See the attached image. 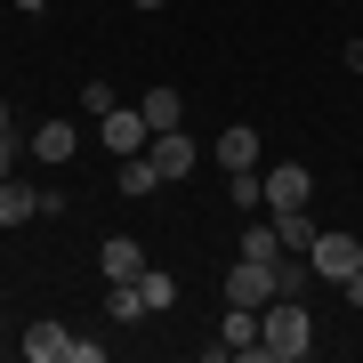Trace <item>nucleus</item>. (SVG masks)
Wrapping results in <instances>:
<instances>
[{
    "instance_id": "f257e3e1",
    "label": "nucleus",
    "mask_w": 363,
    "mask_h": 363,
    "mask_svg": "<svg viewBox=\"0 0 363 363\" xmlns=\"http://www.w3.org/2000/svg\"><path fill=\"white\" fill-rule=\"evenodd\" d=\"M315 355V315L298 307V298H267L259 307V347L250 363H307Z\"/></svg>"
},
{
    "instance_id": "f03ea898",
    "label": "nucleus",
    "mask_w": 363,
    "mask_h": 363,
    "mask_svg": "<svg viewBox=\"0 0 363 363\" xmlns=\"http://www.w3.org/2000/svg\"><path fill=\"white\" fill-rule=\"evenodd\" d=\"M363 267V234H315V242H307V274H323V283H347V274Z\"/></svg>"
},
{
    "instance_id": "7ed1b4c3",
    "label": "nucleus",
    "mask_w": 363,
    "mask_h": 363,
    "mask_svg": "<svg viewBox=\"0 0 363 363\" xmlns=\"http://www.w3.org/2000/svg\"><path fill=\"white\" fill-rule=\"evenodd\" d=\"M145 162L162 169V186H178V178H194V162H202V145L186 138V130H154V145H145Z\"/></svg>"
},
{
    "instance_id": "20e7f679",
    "label": "nucleus",
    "mask_w": 363,
    "mask_h": 363,
    "mask_svg": "<svg viewBox=\"0 0 363 363\" xmlns=\"http://www.w3.org/2000/svg\"><path fill=\"white\" fill-rule=\"evenodd\" d=\"M259 154H267V138L250 130V121H226V130L210 138V162L218 169H259Z\"/></svg>"
},
{
    "instance_id": "39448f33",
    "label": "nucleus",
    "mask_w": 363,
    "mask_h": 363,
    "mask_svg": "<svg viewBox=\"0 0 363 363\" xmlns=\"http://www.w3.org/2000/svg\"><path fill=\"white\" fill-rule=\"evenodd\" d=\"M259 178H267V210H307V194H315L307 162H274V169H259Z\"/></svg>"
},
{
    "instance_id": "423d86ee",
    "label": "nucleus",
    "mask_w": 363,
    "mask_h": 363,
    "mask_svg": "<svg viewBox=\"0 0 363 363\" xmlns=\"http://www.w3.org/2000/svg\"><path fill=\"white\" fill-rule=\"evenodd\" d=\"M267 298H274V267H259V259L226 267V307H267Z\"/></svg>"
},
{
    "instance_id": "0eeeda50",
    "label": "nucleus",
    "mask_w": 363,
    "mask_h": 363,
    "mask_svg": "<svg viewBox=\"0 0 363 363\" xmlns=\"http://www.w3.org/2000/svg\"><path fill=\"white\" fill-rule=\"evenodd\" d=\"M145 145H154V130H145V113L138 105H113V113H105V154H145Z\"/></svg>"
},
{
    "instance_id": "6e6552de",
    "label": "nucleus",
    "mask_w": 363,
    "mask_h": 363,
    "mask_svg": "<svg viewBox=\"0 0 363 363\" xmlns=\"http://www.w3.org/2000/svg\"><path fill=\"white\" fill-rule=\"evenodd\" d=\"M97 274H105V283H138V274H145V250L130 242V234H105V250H97Z\"/></svg>"
},
{
    "instance_id": "1a4fd4ad",
    "label": "nucleus",
    "mask_w": 363,
    "mask_h": 363,
    "mask_svg": "<svg viewBox=\"0 0 363 363\" xmlns=\"http://www.w3.org/2000/svg\"><path fill=\"white\" fill-rule=\"evenodd\" d=\"M259 347V307H226L218 339H210V355H250Z\"/></svg>"
},
{
    "instance_id": "9d476101",
    "label": "nucleus",
    "mask_w": 363,
    "mask_h": 363,
    "mask_svg": "<svg viewBox=\"0 0 363 363\" xmlns=\"http://www.w3.org/2000/svg\"><path fill=\"white\" fill-rule=\"evenodd\" d=\"M234 259H259V267H274V259H283V234H274V218H267V210H259V218L242 226V242H234Z\"/></svg>"
},
{
    "instance_id": "9b49d317",
    "label": "nucleus",
    "mask_w": 363,
    "mask_h": 363,
    "mask_svg": "<svg viewBox=\"0 0 363 363\" xmlns=\"http://www.w3.org/2000/svg\"><path fill=\"white\" fill-rule=\"evenodd\" d=\"M138 113H145V130H186V97L169 89V81H162V89H145V97H138Z\"/></svg>"
},
{
    "instance_id": "f8f14e48",
    "label": "nucleus",
    "mask_w": 363,
    "mask_h": 363,
    "mask_svg": "<svg viewBox=\"0 0 363 363\" xmlns=\"http://www.w3.org/2000/svg\"><path fill=\"white\" fill-rule=\"evenodd\" d=\"M25 154H40V162L57 169V162H73V154H81V130H73V121H40V138L25 145Z\"/></svg>"
},
{
    "instance_id": "ddd939ff",
    "label": "nucleus",
    "mask_w": 363,
    "mask_h": 363,
    "mask_svg": "<svg viewBox=\"0 0 363 363\" xmlns=\"http://www.w3.org/2000/svg\"><path fill=\"white\" fill-rule=\"evenodd\" d=\"M113 186H121L130 202H145V194H162V169L145 162V154H121V162H113Z\"/></svg>"
},
{
    "instance_id": "4468645a",
    "label": "nucleus",
    "mask_w": 363,
    "mask_h": 363,
    "mask_svg": "<svg viewBox=\"0 0 363 363\" xmlns=\"http://www.w3.org/2000/svg\"><path fill=\"white\" fill-rule=\"evenodd\" d=\"M40 218V194L25 178H0V226H33Z\"/></svg>"
},
{
    "instance_id": "2eb2a0df",
    "label": "nucleus",
    "mask_w": 363,
    "mask_h": 363,
    "mask_svg": "<svg viewBox=\"0 0 363 363\" xmlns=\"http://www.w3.org/2000/svg\"><path fill=\"white\" fill-rule=\"evenodd\" d=\"M25 355H33V363H65V355H73V331H65V323H33V331H25Z\"/></svg>"
},
{
    "instance_id": "dca6fc26",
    "label": "nucleus",
    "mask_w": 363,
    "mask_h": 363,
    "mask_svg": "<svg viewBox=\"0 0 363 363\" xmlns=\"http://www.w3.org/2000/svg\"><path fill=\"white\" fill-rule=\"evenodd\" d=\"M267 169V162H259ZM259 169H226V202L234 210H267V178H259Z\"/></svg>"
},
{
    "instance_id": "f3484780",
    "label": "nucleus",
    "mask_w": 363,
    "mask_h": 363,
    "mask_svg": "<svg viewBox=\"0 0 363 363\" xmlns=\"http://www.w3.org/2000/svg\"><path fill=\"white\" fill-rule=\"evenodd\" d=\"M267 218H274V234H283V250H307L315 234H323V226L307 218V210H267Z\"/></svg>"
},
{
    "instance_id": "a211bd4d",
    "label": "nucleus",
    "mask_w": 363,
    "mask_h": 363,
    "mask_svg": "<svg viewBox=\"0 0 363 363\" xmlns=\"http://www.w3.org/2000/svg\"><path fill=\"white\" fill-rule=\"evenodd\" d=\"M105 315H113V323H138V315H154V307H145L138 283H105Z\"/></svg>"
},
{
    "instance_id": "6ab92c4d",
    "label": "nucleus",
    "mask_w": 363,
    "mask_h": 363,
    "mask_svg": "<svg viewBox=\"0 0 363 363\" xmlns=\"http://www.w3.org/2000/svg\"><path fill=\"white\" fill-rule=\"evenodd\" d=\"M138 291H145V307H154V315H169V307H178V283H169V274H154V267L138 274Z\"/></svg>"
},
{
    "instance_id": "aec40b11",
    "label": "nucleus",
    "mask_w": 363,
    "mask_h": 363,
    "mask_svg": "<svg viewBox=\"0 0 363 363\" xmlns=\"http://www.w3.org/2000/svg\"><path fill=\"white\" fill-rule=\"evenodd\" d=\"M113 81H81V113H89V121H105V113H113Z\"/></svg>"
},
{
    "instance_id": "412c9836",
    "label": "nucleus",
    "mask_w": 363,
    "mask_h": 363,
    "mask_svg": "<svg viewBox=\"0 0 363 363\" xmlns=\"http://www.w3.org/2000/svg\"><path fill=\"white\" fill-rule=\"evenodd\" d=\"M16 154H25V145H16V130H0V178H16Z\"/></svg>"
},
{
    "instance_id": "4be33fe9",
    "label": "nucleus",
    "mask_w": 363,
    "mask_h": 363,
    "mask_svg": "<svg viewBox=\"0 0 363 363\" xmlns=\"http://www.w3.org/2000/svg\"><path fill=\"white\" fill-rule=\"evenodd\" d=\"M339 298H347V307H355V315H363V267H355V274H347V283H339Z\"/></svg>"
},
{
    "instance_id": "5701e85b",
    "label": "nucleus",
    "mask_w": 363,
    "mask_h": 363,
    "mask_svg": "<svg viewBox=\"0 0 363 363\" xmlns=\"http://www.w3.org/2000/svg\"><path fill=\"white\" fill-rule=\"evenodd\" d=\"M0 130H16V113H9V97H0Z\"/></svg>"
},
{
    "instance_id": "b1692460",
    "label": "nucleus",
    "mask_w": 363,
    "mask_h": 363,
    "mask_svg": "<svg viewBox=\"0 0 363 363\" xmlns=\"http://www.w3.org/2000/svg\"><path fill=\"white\" fill-rule=\"evenodd\" d=\"M9 9H25V16H33V9H49V0H9Z\"/></svg>"
},
{
    "instance_id": "393cba45",
    "label": "nucleus",
    "mask_w": 363,
    "mask_h": 363,
    "mask_svg": "<svg viewBox=\"0 0 363 363\" xmlns=\"http://www.w3.org/2000/svg\"><path fill=\"white\" fill-rule=\"evenodd\" d=\"M138 9H162V0H138Z\"/></svg>"
}]
</instances>
